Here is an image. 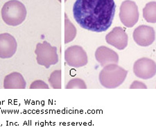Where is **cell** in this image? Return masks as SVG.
Returning a JSON list of instances; mask_svg holds the SVG:
<instances>
[{
    "label": "cell",
    "instance_id": "obj_1",
    "mask_svg": "<svg viewBox=\"0 0 156 127\" xmlns=\"http://www.w3.org/2000/svg\"><path fill=\"white\" fill-rule=\"evenodd\" d=\"M115 11L114 0H76L73 6L74 17L80 27L97 33L111 27Z\"/></svg>",
    "mask_w": 156,
    "mask_h": 127
},
{
    "label": "cell",
    "instance_id": "obj_2",
    "mask_svg": "<svg viewBox=\"0 0 156 127\" xmlns=\"http://www.w3.org/2000/svg\"><path fill=\"white\" fill-rule=\"evenodd\" d=\"M128 71L115 63L104 67L99 75V80L101 85L108 89L119 87L124 83L127 77Z\"/></svg>",
    "mask_w": 156,
    "mask_h": 127
},
{
    "label": "cell",
    "instance_id": "obj_3",
    "mask_svg": "<svg viewBox=\"0 0 156 127\" xmlns=\"http://www.w3.org/2000/svg\"><path fill=\"white\" fill-rule=\"evenodd\" d=\"M2 16L7 24L17 26L22 24L26 18V7L17 0H11L4 4L2 9Z\"/></svg>",
    "mask_w": 156,
    "mask_h": 127
},
{
    "label": "cell",
    "instance_id": "obj_4",
    "mask_svg": "<svg viewBox=\"0 0 156 127\" xmlns=\"http://www.w3.org/2000/svg\"><path fill=\"white\" fill-rule=\"evenodd\" d=\"M140 13L138 7L135 2L125 0L120 6L119 18L123 24L128 28L133 27L137 24Z\"/></svg>",
    "mask_w": 156,
    "mask_h": 127
},
{
    "label": "cell",
    "instance_id": "obj_5",
    "mask_svg": "<svg viewBox=\"0 0 156 127\" xmlns=\"http://www.w3.org/2000/svg\"><path fill=\"white\" fill-rule=\"evenodd\" d=\"M133 72L136 77L147 80L153 78L156 73V64L154 60L148 58H141L135 62Z\"/></svg>",
    "mask_w": 156,
    "mask_h": 127
},
{
    "label": "cell",
    "instance_id": "obj_6",
    "mask_svg": "<svg viewBox=\"0 0 156 127\" xmlns=\"http://www.w3.org/2000/svg\"><path fill=\"white\" fill-rule=\"evenodd\" d=\"M133 40L139 46H150L155 41V30L153 27L147 25H140L133 31Z\"/></svg>",
    "mask_w": 156,
    "mask_h": 127
},
{
    "label": "cell",
    "instance_id": "obj_7",
    "mask_svg": "<svg viewBox=\"0 0 156 127\" xmlns=\"http://www.w3.org/2000/svg\"><path fill=\"white\" fill-rule=\"evenodd\" d=\"M108 44L119 50L124 49L128 45V37L125 30L121 27H115L105 36Z\"/></svg>",
    "mask_w": 156,
    "mask_h": 127
},
{
    "label": "cell",
    "instance_id": "obj_8",
    "mask_svg": "<svg viewBox=\"0 0 156 127\" xmlns=\"http://www.w3.org/2000/svg\"><path fill=\"white\" fill-rule=\"evenodd\" d=\"M66 60L73 67H80L87 63V56L85 50L80 46L69 47L66 52Z\"/></svg>",
    "mask_w": 156,
    "mask_h": 127
},
{
    "label": "cell",
    "instance_id": "obj_9",
    "mask_svg": "<svg viewBox=\"0 0 156 127\" xmlns=\"http://www.w3.org/2000/svg\"><path fill=\"white\" fill-rule=\"evenodd\" d=\"M95 58L103 67L112 63L117 64L119 62V56L117 52L105 46H101L97 48L95 52Z\"/></svg>",
    "mask_w": 156,
    "mask_h": 127
},
{
    "label": "cell",
    "instance_id": "obj_10",
    "mask_svg": "<svg viewBox=\"0 0 156 127\" xmlns=\"http://www.w3.org/2000/svg\"><path fill=\"white\" fill-rule=\"evenodd\" d=\"M17 42L11 35L3 34L0 35V57L10 58L16 52Z\"/></svg>",
    "mask_w": 156,
    "mask_h": 127
},
{
    "label": "cell",
    "instance_id": "obj_11",
    "mask_svg": "<svg viewBox=\"0 0 156 127\" xmlns=\"http://www.w3.org/2000/svg\"><path fill=\"white\" fill-rule=\"evenodd\" d=\"M44 43L46 45H44V49L36 51L37 54L41 57L37 58V62L40 64L45 65L46 67H49L50 65L55 64L58 62L56 48L51 47L46 42Z\"/></svg>",
    "mask_w": 156,
    "mask_h": 127
},
{
    "label": "cell",
    "instance_id": "obj_12",
    "mask_svg": "<svg viewBox=\"0 0 156 127\" xmlns=\"http://www.w3.org/2000/svg\"><path fill=\"white\" fill-rule=\"evenodd\" d=\"M155 6V2H151L147 4L143 9V16L148 22L155 23L156 21Z\"/></svg>",
    "mask_w": 156,
    "mask_h": 127
},
{
    "label": "cell",
    "instance_id": "obj_13",
    "mask_svg": "<svg viewBox=\"0 0 156 127\" xmlns=\"http://www.w3.org/2000/svg\"><path fill=\"white\" fill-rule=\"evenodd\" d=\"M6 81L8 83H12L11 88H17L18 86L17 85V83L22 85L23 87H25V82L23 79V77H22L21 74L17 73H13L12 74L6 77ZM6 81V80H5Z\"/></svg>",
    "mask_w": 156,
    "mask_h": 127
},
{
    "label": "cell",
    "instance_id": "obj_14",
    "mask_svg": "<svg viewBox=\"0 0 156 127\" xmlns=\"http://www.w3.org/2000/svg\"><path fill=\"white\" fill-rule=\"evenodd\" d=\"M79 88L81 89H86L87 86L85 84V81H83L82 79H80V78H76V79H74L70 81L69 83V85L67 86V88Z\"/></svg>",
    "mask_w": 156,
    "mask_h": 127
},
{
    "label": "cell",
    "instance_id": "obj_15",
    "mask_svg": "<svg viewBox=\"0 0 156 127\" xmlns=\"http://www.w3.org/2000/svg\"><path fill=\"white\" fill-rule=\"evenodd\" d=\"M130 89H147V86L141 81H135L130 85Z\"/></svg>",
    "mask_w": 156,
    "mask_h": 127
}]
</instances>
